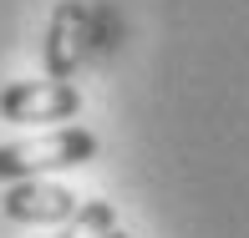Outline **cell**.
<instances>
[{
  "mask_svg": "<svg viewBox=\"0 0 249 238\" xmlns=\"http://www.w3.org/2000/svg\"><path fill=\"white\" fill-rule=\"evenodd\" d=\"M82 111V92L71 81H10L0 92V117L20 122V127H41V122H71Z\"/></svg>",
  "mask_w": 249,
  "mask_h": 238,
  "instance_id": "obj_2",
  "label": "cell"
},
{
  "mask_svg": "<svg viewBox=\"0 0 249 238\" xmlns=\"http://www.w3.org/2000/svg\"><path fill=\"white\" fill-rule=\"evenodd\" d=\"M0 208H5V218H10V223H66L76 208H82V198H76L71 188H61V183L20 177V183H10V188H5Z\"/></svg>",
  "mask_w": 249,
  "mask_h": 238,
  "instance_id": "obj_3",
  "label": "cell"
},
{
  "mask_svg": "<svg viewBox=\"0 0 249 238\" xmlns=\"http://www.w3.org/2000/svg\"><path fill=\"white\" fill-rule=\"evenodd\" d=\"M82 46H87V10H82V0H61V5L51 10V20H46V41H41L51 81L76 76V66H82Z\"/></svg>",
  "mask_w": 249,
  "mask_h": 238,
  "instance_id": "obj_4",
  "label": "cell"
},
{
  "mask_svg": "<svg viewBox=\"0 0 249 238\" xmlns=\"http://www.w3.org/2000/svg\"><path fill=\"white\" fill-rule=\"evenodd\" d=\"M112 203H102V198H87L82 208L66 218V228L56 233V238H92V233H102V228H112Z\"/></svg>",
  "mask_w": 249,
  "mask_h": 238,
  "instance_id": "obj_5",
  "label": "cell"
},
{
  "mask_svg": "<svg viewBox=\"0 0 249 238\" xmlns=\"http://www.w3.org/2000/svg\"><path fill=\"white\" fill-rule=\"evenodd\" d=\"M97 157V137L87 127H56L36 142H5L0 147V183H20V177H41L56 167H82Z\"/></svg>",
  "mask_w": 249,
  "mask_h": 238,
  "instance_id": "obj_1",
  "label": "cell"
},
{
  "mask_svg": "<svg viewBox=\"0 0 249 238\" xmlns=\"http://www.w3.org/2000/svg\"><path fill=\"white\" fill-rule=\"evenodd\" d=\"M97 238H127V233H122V228H117V223H112V228H102Z\"/></svg>",
  "mask_w": 249,
  "mask_h": 238,
  "instance_id": "obj_6",
  "label": "cell"
}]
</instances>
